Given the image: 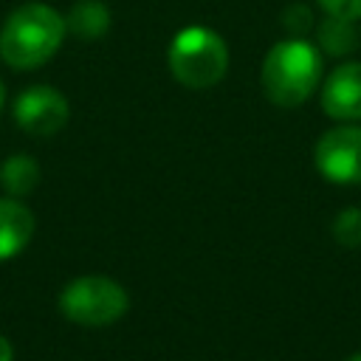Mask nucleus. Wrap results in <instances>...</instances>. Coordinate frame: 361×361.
Segmentation results:
<instances>
[{"label": "nucleus", "mask_w": 361, "mask_h": 361, "mask_svg": "<svg viewBox=\"0 0 361 361\" xmlns=\"http://www.w3.org/2000/svg\"><path fill=\"white\" fill-rule=\"evenodd\" d=\"M262 90L276 107L305 104L322 82V54L307 39L290 37L271 45L259 71Z\"/></svg>", "instance_id": "1"}, {"label": "nucleus", "mask_w": 361, "mask_h": 361, "mask_svg": "<svg viewBox=\"0 0 361 361\" xmlns=\"http://www.w3.org/2000/svg\"><path fill=\"white\" fill-rule=\"evenodd\" d=\"M65 17L45 3H28L17 8L0 28V56L17 71L45 65L65 39Z\"/></svg>", "instance_id": "2"}, {"label": "nucleus", "mask_w": 361, "mask_h": 361, "mask_svg": "<svg viewBox=\"0 0 361 361\" xmlns=\"http://www.w3.org/2000/svg\"><path fill=\"white\" fill-rule=\"evenodd\" d=\"M169 71L175 82L192 90L214 87L228 71L226 39L206 25H186L169 42Z\"/></svg>", "instance_id": "3"}, {"label": "nucleus", "mask_w": 361, "mask_h": 361, "mask_svg": "<svg viewBox=\"0 0 361 361\" xmlns=\"http://www.w3.org/2000/svg\"><path fill=\"white\" fill-rule=\"evenodd\" d=\"M130 307L124 285L110 276H76L59 293V310L68 322L82 327H107L118 322Z\"/></svg>", "instance_id": "4"}, {"label": "nucleus", "mask_w": 361, "mask_h": 361, "mask_svg": "<svg viewBox=\"0 0 361 361\" xmlns=\"http://www.w3.org/2000/svg\"><path fill=\"white\" fill-rule=\"evenodd\" d=\"M313 161L330 183H361V124L327 130L313 147Z\"/></svg>", "instance_id": "5"}, {"label": "nucleus", "mask_w": 361, "mask_h": 361, "mask_svg": "<svg viewBox=\"0 0 361 361\" xmlns=\"http://www.w3.org/2000/svg\"><path fill=\"white\" fill-rule=\"evenodd\" d=\"M71 107L68 99L48 85L25 87L14 102V118L17 124L31 135H54L68 124Z\"/></svg>", "instance_id": "6"}, {"label": "nucleus", "mask_w": 361, "mask_h": 361, "mask_svg": "<svg viewBox=\"0 0 361 361\" xmlns=\"http://www.w3.org/2000/svg\"><path fill=\"white\" fill-rule=\"evenodd\" d=\"M322 107L336 121H361V62H341L324 79Z\"/></svg>", "instance_id": "7"}, {"label": "nucleus", "mask_w": 361, "mask_h": 361, "mask_svg": "<svg viewBox=\"0 0 361 361\" xmlns=\"http://www.w3.org/2000/svg\"><path fill=\"white\" fill-rule=\"evenodd\" d=\"M37 217L34 212L14 200V197H0V262L17 257L34 237Z\"/></svg>", "instance_id": "8"}, {"label": "nucleus", "mask_w": 361, "mask_h": 361, "mask_svg": "<svg viewBox=\"0 0 361 361\" xmlns=\"http://www.w3.org/2000/svg\"><path fill=\"white\" fill-rule=\"evenodd\" d=\"M65 25L79 39H99L110 28V11H107V6L102 0H79L68 11Z\"/></svg>", "instance_id": "9"}, {"label": "nucleus", "mask_w": 361, "mask_h": 361, "mask_svg": "<svg viewBox=\"0 0 361 361\" xmlns=\"http://www.w3.org/2000/svg\"><path fill=\"white\" fill-rule=\"evenodd\" d=\"M37 183H39V164L31 155L17 152L0 164V186L11 197H23V195L34 192Z\"/></svg>", "instance_id": "10"}, {"label": "nucleus", "mask_w": 361, "mask_h": 361, "mask_svg": "<svg viewBox=\"0 0 361 361\" xmlns=\"http://www.w3.org/2000/svg\"><path fill=\"white\" fill-rule=\"evenodd\" d=\"M353 23H355V20L327 14V20L319 25V45H322V51H327V54H333V56L350 54V51L358 45V34H355Z\"/></svg>", "instance_id": "11"}, {"label": "nucleus", "mask_w": 361, "mask_h": 361, "mask_svg": "<svg viewBox=\"0 0 361 361\" xmlns=\"http://www.w3.org/2000/svg\"><path fill=\"white\" fill-rule=\"evenodd\" d=\"M333 240L344 248L361 245V209L358 206H350L333 217Z\"/></svg>", "instance_id": "12"}, {"label": "nucleus", "mask_w": 361, "mask_h": 361, "mask_svg": "<svg viewBox=\"0 0 361 361\" xmlns=\"http://www.w3.org/2000/svg\"><path fill=\"white\" fill-rule=\"evenodd\" d=\"M282 25L293 34H305L313 25V14L307 11V6H288L282 14Z\"/></svg>", "instance_id": "13"}, {"label": "nucleus", "mask_w": 361, "mask_h": 361, "mask_svg": "<svg viewBox=\"0 0 361 361\" xmlns=\"http://www.w3.org/2000/svg\"><path fill=\"white\" fill-rule=\"evenodd\" d=\"M327 14L333 17H347V20H361V0H316Z\"/></svg>", "instance_id": "14"}, {"label": "nucleus", "mask_w": 361, "mask_h": 361, "mask_svg": "<svg viewBox=\"0 0 361 361\" xmlns=\"http://www.w3.org/2000/svg\"><path fill=\"white\" fill-rule=\"evenodd\" d=\"M0 361H14V347L3 333H0Z\"/></svg>", "instance_id": "15"}, {"label": "nucleus", "mask_w": 361, "mask_h": 361, "mask_svg": "<svg viewBox=\"0 0 361 361\" xmlns=\"http://www.w3.org/2000/svg\"><path fill=\"white\" fill-rule=\"evenodd\" d=\"M3 102H6V93H3V82H0V107H3Z\"/></svg>", "instance_id": "16"}, {"label": "nucleus", "mask_w": 361, "mask_h": 361, "mask_svg": "<svg viewBox=\"0 0 361 361\" xmlns=\"http://www.w3.org/2000/svg\"><path fill=\"white\" fill-rule=\"evenodd\" d=\"M347 361H361V353H355V355H350Z\"/></svg>", "instance_id": "17"}]
</instances>
